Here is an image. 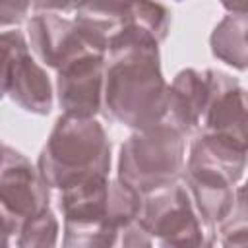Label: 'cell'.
Masks as SVG:
<instances>
[{
    "label": "cell",
    "mask_w": 248,
    "mask_h": 248,
    "mask_svg": "<svg viewBox=\"0 0 248 248\" xmlns=\"http://www.w3.org/2000/svg\"><path fill=\"white\" fill-rule=\"evenodd\" d=\"M103 108L134 132L167 122L169 85L157 43L134 41L108 52Z\"/></svg>",
    "instance_id": "1"
},
{
    "label": "cell",
    "mask_w": 248,
    "mask_h": 248,
    "mask_svg": "<svg viewBox=\"0 0 248 248\" xmlns=\"http://www.w3.org/2000/svg\"><path fill=\"white\" fill-rule=\"evenodd\" d=\"M37 169L50 188L66 190L93 176H108L110 141L97 118L60 114L41 149Z\"/></svg>",
    "instance_id": "2"
},
{
    "label": "cell",
    "mask_w": 248,
    "mask_h": 248,
    "mask_svg": "<svg viewBox=\"0 0 248 248\" xmlns=\"http://www.w3.org/2000/svg\"><path fill=\"white\" fill-rule=\"evenodd\" d=\"M184 138L169 122L132 132L120 145L118 180L141 196L178 182L184 170Z\"/></svg>",
    "instance_id": "3"
},
{
    "label": "cell",
    "mask_w": 248,
    "mask_h": 248,
    "mask_svg": "<svg viewBox=\"0 0 248 248\" xmlns=\"http://www.w3.org/2000/svg\"><path fill=\"white\" fill-rule=\"evenodd\" d=\"M140 225L155 238L159 248H202L209 238L186 186L172 182L143 196Z\"/></svg>",
    "instance_id": "4"
},
{
    "label": "cell",
    "mask_w": 248,
    "mask_h": 248,
    "mask_svg": "<svg viewBox=\"0 0 248 248\" xmlns=\"http://www.w3.org/2000/svg\"><path fill=\"white\" fill-rule=\"evenodd\" d=\"M76 6L78 4L60 2L31 4L35 14L27 21L29 48L39 62L54 68L56 72L85 54L101 52L81 35L74 17H64V12H76Z\"/></svg>",
    "instance_id": "5"
},
{
    "label": "cell",
    "mask_w": 248,
    "mask_h": 248,
    "mask_svg": "<svg viewBox=\"0 0 248 248\" xmlns=\"http://www.w3.org/2000/svg\"><path fill=\"white\" fill-rule=\"evenodd\" d=\"M50 186L31 161L4 143L0 172V207L6 236H17L21 227L48 209Z\"/></svg>",
    "instance_id": "6"
},
{
    "label": "cell",
    "mask_w": 248,
    "mask_h": 248,
    "mask_svg": "<svg viewBox=\"0 0 248 248\" xmlns=\"http://www.w3.org/2000/svg\"><path fill=\"white\" fill-rule=\"evenodd\" d=\"M2 93L33 114L52 110V83L29 52V41L19 29H4L2 37Z\"/></svg>",
    "instance_id": "7"
},
{
    "label": "cell",
    "mask_w": 248,
    "mask_h": 248,
    "mask_svg": "<svg viewBox=\"0 0 248 248\" xmlns=\"http://www.w3.org/2000/svg\"><path fill=\"white\" fill-rule=\"evenodd\" d=\"M205 76L209 101L200 134L213 136L248 153V89L240 87L236 78L219 70H205Z\"/></svg>",
    "instance_id": "8"
},
{
    "label": "cell",
    "mask_w": 248,
    "mask_h": 248,
    "mask_svg": "<svg viewBox=\"0 0 248 248\" xmlns=\"http://www.w3.org/2000/svg\"><path fill=\"white\" fill-rule=\"evenodd\" d=\"M107 54H85L56 72V97L62 114L95 118L103 108Z\"/></svg>",
    "instance_id": "9"
},
{
    "label": "cell",
    "mask_w": 248,
    "mask_h": 248,
    "mask_svg": "<svg viewBox=\"0 0 248 248\" xmlns=\"http://www.w3.org/2000/svg\"><path fill=\"white\" fill-rule=\"evenodd\" d=\"M248 153L207 134H198L190 145L184 178L186 186L202 184L213 188H232L242 178Z\"/></svg>",
    "instance_id": "10"
},
{
    "label": "cell",
    "mask_w": 248,
    "mask_h": 248,
    "mask_svg": "<svg viewBox=\"0 0 248 248\" xmlns=\"http://www.w3.org/2000/svg\"><path fill=\"white\" fill-rule=\"evenodd\" d=\"M207 101L209 81L205 72H198L194 68L180 70L169 85L167 122L178 128L184 136L200 132Z\"/></svg>",
    "instance_id": "11"
},
{
    "label": "cell",
    "mask_w": 248,
    "mask_h": 248,
    "mask_svg": "<svg viewBox=\"0 0 248 248\" xmlns=\"http://www.w3.org/2000/svg\"><path fill=\"white\" fill-rule=\"evenodd\" d=\"M108 176H93L60 192L64 221H108Z\"/></svg>",
    "instance_id": "12"
},
{
    "label": "cell",
    "mask_w": 248,
    "mask_h": 248,
    "mask_svg": "<svg viewBox=\"0 0 248 248\" xmlns=\"http://www.w3.org/2000/svg\"><path fill=\"white\" fill-rule=\"evenodd\" d=\"M211 54L232 66L234 70H248V12H229L211 31Z\"/></svg>",
    "instance_id": "13"
},
{
    "label": "cell",
    "mask_w": 248,
    "mask_h": 248,
    "mask_svg": "<svg viewBox=\"0 0 248 248\" xmlns=\"http://www.w3.org/2000/svg\"><path fill=\"white\" fill-rule=\"evenodd\" d=\"M120 227L107 219L64 221L62 248H112Z\"/></svg>",
    "instance_id": "14"
},
{
    "label": "cell",
    "mask_w": 248,
    "mask_h": 248,
    "mask_svg": "<svg viewBox=\"0 0 248 248\" xmlns=\"http://www.w3.org/2000/svg\"><path fill=\"white\" fill-rule=\"evenodd\" d=\"M58 219L48 209L29 219L16 236L17 248H56L58 242Z\"/></svg>",
    "instance_id": "15"
},
{
    "label": "cell",
    "mask_w": 248,
    "mask_h": 248,
    "mask_svg": "<svg viewBox=\"0 0 248 248\" xmlns=\"http://www.w3.org/2000/svg\"><path fill=\"white\" fill-rule=\"evenodd\" d=\"M236 231H248V180L234 188V200H232V209L227 215V219L219 225L221 236L236 232Z\"/></svg>",
    "instance_id": "16"
},
{
    "label": "cell",
    "mask_w": 248,
    "mask_h": 248,
    "mask_svg": "<svg viewBox=\"0 0 248 248\" xmlns=\"http://www.w3.org/2000/svg\"><path fill=\"white\" fill-rule=\"evenodd\" d=\"M112 248H153V236L140 225V221L122 225Z\"/></svg>",
    "instance_id": "17"
},
{
    "label": "cell",
    "mask_w": 248,
    "mask_h": 248,
    "mask_svg": "<svg viewBox=\"0 0 248 248\" xmlns=\"http://www.w3.org/2000/svg\"><path fill=\"white\" fill-rule=\"evenodd\" d=\"M29 8H31V4H29V2H14V0H4V2L0 4L2 27L6 29L8 25H17V23H21Z\"/></svg>",
    "instance_id": "18"
},
{
    "label": "cell",
    "mask_w": 248,
    "mask_h": 248,
    "mask_svg": "<svg viewBox=\"0 0 248 248\" xmlns=\"http://www.w3.org/2000/svg\"><path fill=\"white\" fill-rule=\"evenodd\" d=\"M223 248H248V231H236L223 236Z\"/></svg>",
    "instance_id": "19"
},
{
    "label": "cell",
    "mask_w": 248,
    "mask_h": 248,
    "mask_svg": "<svg viewBox=\"0 0 248 248\" xmlns=\"http://www.w3.org/2000/svg\"><path fill=\"white\" fill-rule=\"evenodd\" d=\"M202 248H215V244H213V236H209V238L205 240V244H203Z\"/></svg>",
    "instance_id": "20"
},
{
    "label": "cell",
    "mask_w": 248,
    "mask_h": 248,
    "mask_svg": "<svg viewBox=\"0 0 248 248\" xmlns=\"http://www.w3.org/2000/svg\"><path fill=\"white\" fill-rule=\"evenodd\" d=\"M4 248H10V238H8V236L4 238Z\"/></svg>",
    "instance_id": "21"
}]
</instances>
